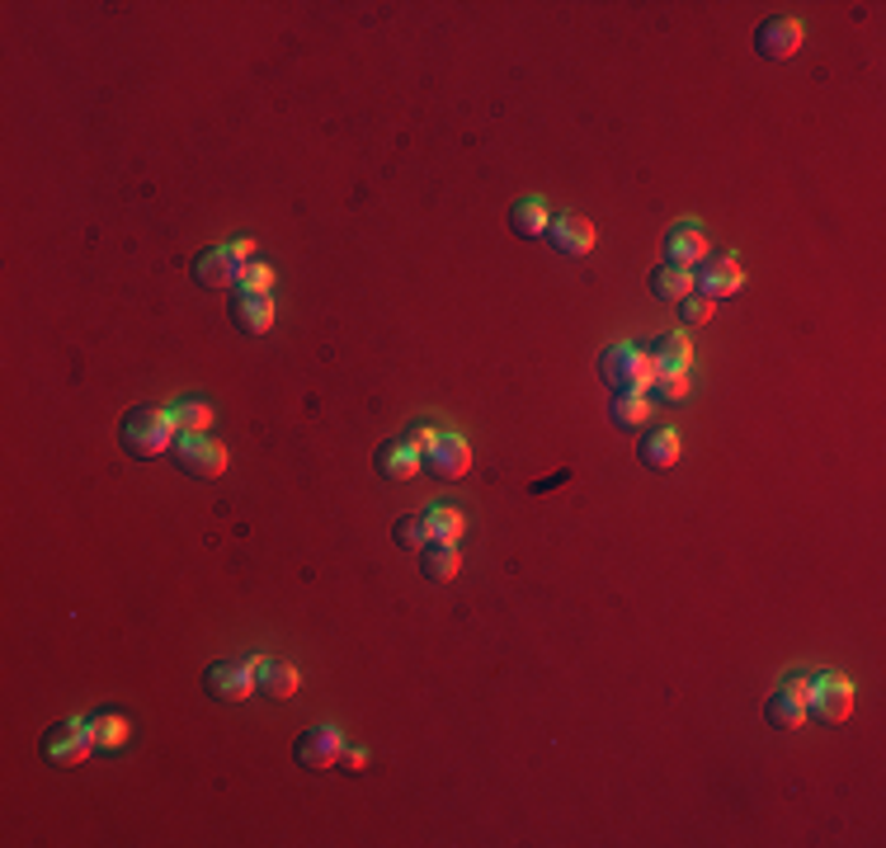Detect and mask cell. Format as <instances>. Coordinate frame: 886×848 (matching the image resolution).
<instances>
[{"mask_svg":"<svg viewBox=\"0 0 886 848\" xmlns=\"http://www.w3.org/2000/svg\"><path fill=\"white\" fill-rule=\"evenodd\" d=\"M175 415L156 411V405H141V411H128L123 420V448L133 458H161L166 448H175Z\"/></svg>","mask_w":886,"mask_h":848,"instance_id":"obj_1","label":"cell"},{"mask_svg":"<svg viewBox=\"0 0 886 848\" xmlns=\"http://www.w3.org/2000/svg\"><path fill=\"white\" fill-rule=\"evenodd\" d=\"M599 373L613 391H646L656 382V368H651V354L641 344H609L604 358H599Z\"/></svg>","mask_w":886,"mask_h":848,"instance_id":"obj_2","label":"cell"},{"mask_svg":"<svg viewBox=\"0 0 886 848\" xmlns=\"http://www.w3.org/2000/svg\"><path fill=\"white\" fill-rule=\"evenodd\" d=\"M806 712L830 721V726H840V721L853 712V684L844 679V674L834 669H820L811 674V694H806Z\"/></svg>","mask_w":886,"mask_h":848,"instance_id":"obj_3","label":"cell"},{"mask_svg":"<svg viewBox=\"0 0 886 848\" xmlns=\"http://www.w3.org/2000/svg\"><path fill=\"white\" fill-rule=\"evenodd\" d=\"M175 462L198 481H217L227 471V448L213 434H175Z\"/></svg>","mask_w":886,"mask_h":848,"instance_id":"obj_4","label":"cell"},{"mask_svg":"<svg viewBox=\"0 0 886 848\" xmlns=\"http://www.w3.org/2000/svg\"><path fill=\"white\" fill-rule=\"evenodd\" d=\"M90 754H94V741H90L86 721H57V726L43 735V759L47 764L76 768V764H86Z\"/></svg>","mask_w":886,"mask_h":848,"instance_id":"obj_5","label":"cell"},{"mask_svg":"<svg viewBox=\"0 0 886 848\" xmlns=\"http://www.w3.org/2000/svg\"><path fill=\"white\" fill-rule=\"evenodd\" d=\"M698 270H703V274H693V288H698L703 297H712V302L746 288V264H740V255H731V250H722V255H707Z\"/></svg>","mask_w":886,"mask_h":848,"instance_id":"obj_6","label":"cell"},{"mask_svg":"<svg viewBox=\"0 0 886 848\" xmlns=\"http://www.w3.org/2000/svg\"><path fill=\"white\" fill-rule=\"evenodd\" d=\"M255 669H260V655L255 660H241V665H231V660H217L203 674V684H208V694L222 698V702H246L255 694Z\"/></svg>","mask_w":886,"mask_h":848,"instance_id":"obj_7","label":"cell"},{"mask_svg":"<svg viewBox=\"0 0 886 848\" xmlns=\"http://www.w3.org/2000/svg\"><path fill=\"white\" fill-rule=\"evenodd\" d=\"M547 241H552V250H557V255H566V260H584V255L594 250L599 231H594V222H584L580 213H561L557 222L547 227Z\"/></svg>","mask_w":886,"mask_h":848,"instance_id":"obj_8","label":"cell"},{"mask_svg":"<svg viewBox=\"0 0 886 848\" xmlns=\"http://www.w3.org/2000/svg\"><path fill=\"white\" fill-rule=\"evenodd\" d=\"M467 467H472V448H467L463 434H439L434 448L424 452V471H430V477H439V481L467 477Z\"/></svg>","mask_w":886,"mask_h":848,"instance_id":"obj_9","label":"cell"},{"mask_svg":"<svg viewBox=\"0 0 886 848\" xmlns=\"http://www.w3.org/2000/svg\"><path fill=\"white\" fill-rule=\"evenodd\" d=\"M802 38H806L802 20H783V14H779V20L759 24L754 47H759V57H769V61H787V57L802 53Z\"/></svg>","mask_w":886,"mask_h":848,"instance_id":"obj_10","label":"cell"},{"mask_svg":"<svg viewBox=\"0 0 886 848\" xmlns=\"http://www.w3.org/2000/svg\"><path fill=\"white\" fill-rule=\"evenodd\" d=\"M340 749H344L340 726H311L303 741H297V764L321 773V768H336L340 764Z\"/></svg>","mask_w":886,"mask_h":848,"instance_id":"obj_11","label":"cell"},{"mask_svg":"<svg viewBox=\"0 0 886 848\" xmlns=\"http://www.w3.org/2000/svg\"><path fill=\"white\" fill-rule=\"evenodd\" d=\"M231 321H236V330H246V335H269V330H274V302H269V293H236Z\"/></svg>","mask_w":886,"mask_h":848,"instance_id":"obj_12","label":"cell"},{"mask_svg":"<svg viewBox=\"0 0 886 848\" xmlns=\"http://www.w3.org/2000/svg\"><path fill=\"white\" fill-rule=\"evenodd\" d=\"M236 274H241V264H236L231 245H213L194 260V278L203 288H236Z\"/></svg>","mask_w":886,"mask_h":848,"instance_id":"obj_13","label":"cell"},{"mask_svg":"<svg viewBox=\"0 0 886 848\" xmlns=\"http://www.w3.org/2000/svg\"><path fill=\"white\" fill-rule=\"evenodd\" d=\"M255 688L264 698H274V702H283V698H293L297 688H303V674H297L288 660H269V655H260V669H255Z\"/></svg>","mask_w":886,"mask_h":848,"instance_id":"obj_14","label":"cell"},{"mask_svg":"<svg viewBox=\"0 0 886 848\" xmlns=\"http://www.w3.org/2000/svg\"><path fill=\"white\" fill-rule=\"evenodd\" d=\"M664 264H679V270H698V264L707 260V231L698 227H674L670 236H664Z\"/></svg>","mask_w":886,"mask_h":848,"instance_id":"obj_15","label":"cell"},{"mask_svg":"<svg viewBox=\"0 0 886 848\" xmlns=\"http://www.w3.org/2000/svg\"><path fill=\"white\" fill-rule=\"evenodd\" d=\"M637 458L651 467V471H670L679 462V434L670 424H660V429H646L641 444H637Z\"/></svg>","mask_w":886,"mask_h":848,"instance_id":"obj_16","label":"cell"},{"mask_svg":"<svg viewBox=\"0 0 886 848\" xmlns=\"http://www.w3.org/2000/svg\"><path fill=\"white\" fill-rule=\"evenodd\" d=\"M377 471H383L387 481H410L416 471H424V452L410 448L406 438H391V444L377 452Z\"/></svg>","mask_w":886,"mask_h":848,"instance_id":"obj_17","label":"cell"},{"mask_svg":"<svg viewBox=\"0 0 886 848\" xmlns=\"http://www.w3.org/2000/svg\"><path fill=\"white\" fill-rule=\"evenodd\" d=\"M646 354H651L656 377H660V373H689V368H693V344H689V335H660Z\"/></svg>","mask_w":886,"mask_h":848,"instance_id":"obj_18","label":"cell"},{"mask_svg":"<svg viewBox=\"0 0 886 848\" xmlns=\"http://www.w3.org/2000/svg\"><path fill=\"white\" fill-rule=\"evenodd\" d=\"M457 571H463V557H457L453 542H430L420 552V575L434 580V585H448V580H457Z\"/></svg>","mask_w":886,"mask_h":848,"instance_id":"obj_19","label":"cell"},{"mask_svg":"<svg viewBox=\"0 0 886 848\" xmlns=\"http://www.w3.org/2000/svg\"><path fill=\"white\" fill-rule=\"evenodd\" d=\"M764 717H769V726L773 731H797V726H806V698H797L793 688H779V694L769 698V707H764Z\"/></svg>","mask_w":886,"mask_h":848,"instance_id":"obj_20","label":"cell"},{"mask_svg":"<svg viewBox=\"0 0 886 848\" xmlns=\"http://www.w3.org/2000/svg\"><path fill=\"white\" fill-rule=\"evenodd\" d=\"M86 726H90L94 749H104V754L109 749H123V745H128V735H133V726H128V717H123V712H94Z\"/></svg>","mask_w":886,"mask_h":848,"instance_id":"obj_21","label":"cell"},{"mask_svg":"<svg viewBox=\"0 0 886 848\" xmlns=\"http://www.w3.org/2000/svg\"><path fill=\"white\" fill-rule=\"evenodd\" d=\"M609 420L613 429H641L646 420H651V401H646V391H618L609 405Z\"/></svg>","mask_w":886,"mask_h":848,"instance_id":"obj_22","label":"cell"},{"mask_svg":"<svg viewBox=\"0 0 886 848\" xmlns=\"http://www.w3.org/2000/svg\"><path fill=\"white\" fill-rule=\"evenodd\" d=\"M693 293V270H679V264H660L651 274V297L656 302H684Z\"/></svg>","mask_w":886,"mask_h":848,"instance_id":"obj_23","label":"cell"},{"mask_svg":"<svg viewBox=\"0 0 886 848\" xmlns=\"http://www.w3.org/2000/svg\"><path fill=\"white\" fill-rule=\"evenodd\" d=\"M510 227H514L519 236H547V227H552L547 203H543V198H519L514 208H510Z\"/></svg>","mask_w":886,"mask_h":848,"instance_id":"obj_24","label":"cell"},{"mask_svg":"<svg viewBox=\"0 0 886 848\" xmlns=\"http://www.w3.org/2000/svg\"><path fill=\"white\" fill-rule=\"evenodd\" d=\"M175 429L180 434H208V424H213V401H203V397H184V401H175Z\"/></svg>","mask_w":886,"mask_h":848,"instance_id":"obj_25","label":"cell"},{"mask_svg":"<svg viewBox=\"0 0 886 848\" xmlns=\"http://www.w3.org/2000/svg\"><path fill=\"white\" fill-rule=\"evenodd\" d=\"M424 518H430V542L457 547V538H463V514L448 509V505H434V509H424Z\"/></svg>","mask_w":886,"mask_h":848,"instance_id":"obj_26","label":"cell"},{"mask_svg":"<svg viewBox=\"0 0 886 848\" xmlns=\"http://www.w3.org/2000/svg\"><path fill=\"white\" fill-rule=\"evenodd\" d=\"M397 547H401V552H424V547H430V518H424V514L401 518V524H397Z\"/></svg>","mask_w":886,"mask_h":848,"instance_id":"obj_27","label":"cell"},{"mask_svg":"<svg viewBox=\"0 0 886 848\" xmlns=\"http://www.w3.org/2000/svg\"><path fill=\"white\" fill-rule=\"evenodd\" d=\"M269 288H274V270H269L264 260L241 264V274H236V293H269Z\"/></svg>","mask_w":886,"mask_h":848,"instance_id":"obj_28","label":"cell"},{"mask_svg":"<svg viewBox=\"0 0 886 848\" xmlns=\"http://www.w3.org/2000/svg\"><path fill=\"white\" fill-rule=\"evenodd\" d=\"M679 307H684V321H689V325H707L712 317H717V302H712V297H703V293H689Z\"/></svg>","mask_w":886,"mask_h":848,"instance_id":"obj_29","label":"cell"},{"mask_svg":"<svg viewBox=\"0 0 886 848\" xmlns=\"http://www.w3.org/2000/svg\"><path fill=\"white\" fill-rule=\"evenodd\" d=\"M656 387H660V397H664V401H689V391H693L689 373H660V377H656Z\"/></svg>","mask_w":886,"mask_h":848,"instance_id":"obj_30","label":"cell"},{"mask_svg":"<svg viewBox=\"0 0 886 848\" xmlns=\"http://www.w3.org/2000/svg\"><path fill=\"white\" fill-rule=\"evenodd\" d=\"M340 768H344V773H363V768H368V749L344 745V749H340Z\"/></svg>","mask_w":886,"mask_h":848,"instance_id":"obj_31","label":"cell"},{"mask_svg":"<svg viewBox=\"0 0 886 848\" xmlns=\"http://www.w3.org/2000/svg\"><path fill=\"white\" fill-rule=\"evenodd\" d=\"M231 255H236V264H255V260H260V250H255V241H236V245H231Z\"/></svg>","mask_w":886,"mask_h":848,"instance_id":"obj_32","label":"cell"},{"mask_svg":"<svg viewBox=\"0 0 886 848\" xmlns=\"http://www.w3.org/2000/svg\"><path fill=\"white\" fill-rule=\"evenodd\" d=\"M783 688H793L797 698H806V694H811V674H793V679H787Z\"/></svg>","mask_w":886,"mask_h":848,"instance_id":"obj_33","label":"cell"}]
</instances>
